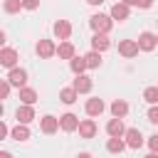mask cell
Masks as SVG:
<instances>
[{"mask_svg":"<svg viewBox=\"0 0 158 158\" xmlns=\"http://www.w3.org/2000/svg\"><path fill=\"white\" fill-rule=\"evenodd\" d=\"M0 158H12V153L10 151H0Z\"/></svg>","mask_w":158,"mask_h":158,"instance_id":"34","label":"cell"},{"mask_svg":"<svg viewBox=\"0 0 158 158\" xmlns=\"http://www.w3.org/2000/svg\"><path fill=\"white\" fill-rule=\"evenodd\" d=\"M57 54H59V59H72V57L77 54V49H74V44H72L69 40H64V42H59Z\"/></svg>","mask_w":158,"mask_h":158,"instance_id":"19","label":"cell"},{"mask_svg":"<svg viewBox=\"0 0 158 158\" xmlns=\"http://www.w3.org/2000/svg\"><path fill=\"white\" fill-rule=\"evenodd\" d=\"M153 5V0H133V7H141V10H148Z\"/></svg>","mask_w":158,"mask_h":158,"instance_id":"32","label":"cell"},{"mask_svg":"<svg viewBox=\"0 0 158 158\" xmlns=\"http://www.w3.org/2000/svg\"><path fill=\"white\" fill-rule=\"evenodd\" d=\"M156 37H158V35H156Z\"/></svg>","mask_w":158,"mask_h":158,"instance_id":"38","label":"cell"},{"mask_svg":"<svg viewBox=\"0 0 158 158\" xmlns=\"http://www.w3.org/2000/svg\"><path fill=\"white\" fill-rule=\"evenodd\" d=\"M59 128H62L64 133L79 131V116H74V114H62V116H59Z\"/></svg>","mask_w":158,"mask_h":158,"instance_id":"7","label":"cell"},{"mask_svg":"<svg viewBox=\"0 0 158 158\" xmlns=\"http://www.w3.org/2000/svg\"><path fill=\"white\" fill-rule=\"evenodd\" d=\"M79 136H81V138H94V136H96V123H94V118H81V121H79Z\"/></svg>","mask_w":158,"mask_h":158,"instance_id":"17","label":"cell"},{"mask_svg":"<svg viewBox=\"0 0 158 158\" xmlns=\"http://www.w3.org/2000/svg\"><path fill=\"white\" fill-rule=\"evenodd\" d=\"M10 89H12V84H10L7 79H2V81H0V99H7V96H10Z\"/></svg>","mask_w":158,"mask_h":158,"instance_id":"28","label":"cell"},{"mask_svg":"<svg viewBox=\"0 0 158 158\" xmlns=\"http://www.w3.org/2000/svg\"><path fill=\"white\" fill-rule=\"evenodd\" d=\"M22 7L25 10H37L40 7V0H22Z\"/></svg>","mask_w":158,"mask_h":158,"instance_id":"31","label":"cell"},{"mask_svg":"<svg viewBox=\"0 0 158 158\" xmlns=\"http://www.w3.org/2000/svg\"><path fill=\"white\" fill-rule=\"evenodd\" d=\"M69 69L74 72V74H84L89 67H86V57H79V54H74L72 59H69Z\"/></svg>","mask_w":158,"mask_h":158,"instance_id":"20","label":"cell"},{"mask_svg":"<svg viewBox=\"0 0 158 158\" xmlns=\"http://www.w3.org/2000/svg\"><path fill=\"white\" fill-rule=\"evenodd\" d=\"M35 52H37L42 59H52V57L57 54V44H54L52 40H40L37 47H35Z\"/></svg>","mask_w":158,"mask_h":158,"instance_id":"4","label":"cell"},{"mask_svg":"<svg viewBox=\"0 0 158 158\" xmlns=\"http://www.w3.org/2000/svg\"><path fill=\"white\" fill-rule=\"evenodd\" d=\"M77 158H91V153H79Z\"/></svg>","mask_w":158,"mask_h":158,"instance_id":"36","label":"cell"},{"mask_svg":"<svg viewBox=\"0 0 158 158\" xmlns=\"http://www.w3.org/2000/svg\"><path fill=\"white\" fill-rule=\"evenodd\" d=\"M123 138H126V146H128V148H133V151H138V148L143 146V133H141L138 128H126Z\"/></svg>","mask_w":158,"mask_h":158,"instance_id":"10","label":"cell"},{"mask_svg":"<svg viewBox=\"0 0 158 158\" xmlns=\"http://www.w3.org/2000/svg\"><path fill=\"white\" fill-rule=\"evenodd\" d=\"M111 114L118 116V118H123V116L128 114V104H126L123 99H114V101H111Z\"/></svg>","mask_w":158,"mask_h":158,"instance_id":"22","label":"cell"},{"mask_svg":"<svg viewBox=\"0 0 158 158\" xmlns=\"http://www.w3.org/2000/svg\"><path fill=\"white\" fill-rule=\"evenodd\" d=\"M143 158H158V153H153V151H151V153H148V156H143Z\"/></svg>","mask_w":158,"mask_h":158,"instance_id":"37","label":"cell"},{"mask_svg":"<svg viewBox=\"0 0 158 158\" xmlns=\"http://www.w3.org/2000/svg\"><path fill=\"white\" fill-rule=\"evenodd\" d=\"M84 57H86V67H89V69H99V67H101V52L91 49V52L84 54Z\"/></svg>","mask_w":158,"mask_h":158,"instance_id":"25","label":"cell"},{"mask_svg":"<svg viewBox=\"0 0 158 158\" xmlns=\"http://www.w3.org/2000/svg\"><path fill=\"white\" fill-rule=\"evenodd\" d=\"M136 42H138V47H141V52H153V49L158 47V37H156L153 32H141Z\"/></svg>","mask_w":158,"mask_h":158,"instance_id":"3","label":"cell"},{"mask_svg":"<svg viewBox=\"0 0 158 158\" xmlns=\"http://www.w3.org/2000/svg\"><path fill=\"white\" fill-rule=\"evenodd\" d=\"M12 86H17V89H22L25 84H27V72L22 69V67H15V69H10L7 72V77H5Z\"/></svg>","mask_w":158,"mask_h":158,"instance_id":"6","label":"cell"},{"mask_svg":"<svg viewBox=\"0 0 158 158\" xmlns=\"http://www.w3.org/2000/svg\"><path fill=\"white\" fill-rule=\"evenodd\" d=\"M146 143H148V148H151L153 153H158V133H153V136H148V141H146Z\"/></svg>","mask_w":158,"mask_h":158,"instance_id":"29","label":"cell"},{"mask_svg":"<svg viewBox=\"0 0 158 158\" xmlns=\"http://www.w3.org/2000/svg\"><path fill=\"white\" fill-rule=\"evenodd\" d=\"M109 47H111L109 35H104V32H94V37H91V49H96V52H106Z\"/></svg>","mask_w":158,"mask_h":158,"instance_id":"15","label":"cell"},{"mask_svg":"<svg viewBox=\"0 0 158 158\" xmlns=\"http://www.w3.org/2000/svg\"><path fill=\"white\" fill-rule=\"evenodd\" d=\"M15 118H17V123H32V121H35V106L20 104L17 111H15Z\"/></svg>","mask_w":158,"mask_h":158,"instance_id":"8","label":"cell"},{"mask_svg":"<svg viewBox=\"0 0 158 158\" xmlns=\"http://www.w3.org/2000/svg\"><path fill=\"white\" fill-rule=\"evenodd\" d=\"M89 5H101V2H106V0H86Z\"/></svg>","mask_w":158,"mask_h":158,"instance_id":"35","label":"cell"},{"mask_svg":"<svg viewBox=\"0 0 158 158\" xmlns=\"http://www.w3.org/2000/svg\"><path fill=\"white\" fill-rule=\"evenodd\" d=\"M148 121H151V123H158V104L148 109Z\"/></svg>","mask_w":158,"mask_h":158,"instance_id":"30","label":"cell"},{"mask_svg":"<svg viewBox=\"0 0 158 158\" xmlns=\"http://www.w3.org/2000/svg\"><path fill=\"white\" fill-rule=\"evenodd\" d=\"M106 133H109V136H123V133H126L123 118H118V116L109 118V123H106Z\"/></svg>","mask_w":158,"mask_h":158,"instance_id":"16","label":"cell"},{"mask_svg":"<svg viewBox=\"0 0 158 158\" xmlns=\"http://www.w3.org/2000/svg\"><path fill=\"white\" fill-rule=\"evenodd\" d=\"M138 52H141V47H138L136 40H121V42H118V54H121V57L131 59V57H136Z\"/></svg>","mask_w":158,"mask_h":158,"instance_id":"5","label":"cell"},{"mask_svg":"<svg viewBox=\"0 0 158 158\" xmlns=\"http://www.w3.org/2000/svg\"><path fill=\"white\" fill-rule=\"evenodd\" d=\"M143 99H146L151 106H156V104H158V86H146V89H143Z\"/></svg>","mask_w":158,"mask_h":158,"instance_id":"27","label":"cell"},{"mask_svg":"<svg viewBox=\"0 0 158 158\" xmlns=\"http://www.w3.org/2000/svg\"><path fill=\"white\" fill-rule=\"evenodd\" d=\"M111 17H114V22H126L128 20V15H131V5H126V2H114L111 5V12H109Z\"/></svg>","mask_w":158,"mask_h":158,"instance_id":"2","label":"cell"},{"mask_svg":"<svg viewBox=\"0 0 158 158\" xmlns=\"http://www.w3.org/2000/svg\"><path fill=\"white\" fill-rule=\"evenodd\" d=\"M40 128H42V133L52 136V133H57V131H59V118H57V116H52V114H47V116H42V118H40Z\"/></svg>","mask_w":158,"mask_h":158,"instance_id":"9","label":"cell"},{"mask_svg":"<svg viewBox=\"0 0 158 158\" xmlns=\"http://www.w3.org/2000/svg\"><path fill=\"white\" fill-rule=\"evenodd\" d=\"M0 64L7 67V69H15L17 67V52L12 47H2L0 49Z\"/></svg>","mask_w":158,"mask_h":158,"instance_id":"11","label":"cell"},{"mask_svg":"<svg viewBox=\"0 0 158 158\" xmlns=\"http://www.w3.org/2000/svg\"><path fill=\"white\" fill-rule=\"evenodd\" d=\"M84 109H86V114H89V116H101V114H104V109H106V104H104V99L91 96V99H86Z\"/></svg>","mask_w":158,"mask_h":158,"instance_id":"13","label":"cell"},{"mask_svg":"<svg viewBox=\"0 0 158 158\" xmlns=\"http://www.w3.org/2000/svg\"><path fill=\"white\" fill-rule=\"evenodd\" d=\"M59 99H62L64 104H74V101L79 99V91H77L74 86H64V89L59 91Z\"/></svg>","mask_w":158,"mask_h":158,"instance_id":"23","label":"cell"},{"mask_svg":"<svg viewBox=\"0 0 158 158\" xmlns=\"http://www.w3.org/2000/svg\"><path fill=\"white\" fill-rule=\"evenodd\" d=\"M123 148H128L123 136H111V138L106 141V151H109V153H121Z\"/></svg>","mask_w":158,"mask_h":158,"instance_id":"18","label":"cell"},{"mask_svg":"<svg viewBox=\"0 0 158 158\" xmlns=\"http://www.w3.org/2000/svg\"><path fill=\"white\" fill-rule=\"evenodd\" d=\"M52 30H54V37L64 42V40H69V35H72V22H69V20H57Z\"/></svg>","mask_w":158,"mask_h":158,"instance_id":"14","label":"cell"},{"mask_svg":"<svg viewBox=\"0 0 158 158\" xmlns=\"http://www.w3.org/2000/svg\"><path fill=\"white\" fill-rule=\"evenodd\" d=\"M15 141H27L30 138V128H27V123H17L15 128H12V133H10Z\"/></svg>","mask_w":158,"mask_h":158,"instance_id":"24","label":"cell"},{"mask_svg":"<svg viewBox=\"0 0 158 158\" xmlns=\"http://www.w3.org/2000/svg\"><path fill=\"white\" fill-rule=\"evenodd\" d=\"M2 10H5L7 15H15V12L22 10V0H5V2H2Z\"/></svg>","mask_w":158,"mask_h":158,"instance_id":"26","label":"cell"},{"mask_svg":"<svg viewBox=\"0 0 158 158\" xmlns=\"http://www.w3.org/2000/svg\"><path fill=\"white\" fill-rule=\"evenodd\" d=\"M72 86H74L79 94H89V91H91V86H94V81H91V77H86V74H74Z\"/></svg>","mask_w":158,"mask_h":158,"instance_id":"12","label":"cell"},{"mask_svg":"<svg viewBox=\"0 0 158 158\" xmlns=\"http://www.w3.org/2000/svg\"><path fill=\"white\" fill-rule=\"evenodd\" d=\"M10 133H12V131L7 128V123H0V138H7Z\"/></svg>","mask_w":158,"mask_h":158,"instance_id":"33","label":"cell"},{"mask_svg":"<svg viewBox=\"0 0 158 158\" xmlns=\"http://www.w3.org/2000/svg\"><path fill=\"white\" fill-rule=\"evenodd\" d=\"M89 25H91L94 32H104V35H109L111 27H114V17H111V15H104V12H96V15L89 17Z\"/></svg>","mask_w":158,"mask_h":158,"instance_id":"1","label":"cell"},{"mask_svg":"<svg viewBox=\"0 0 158 158\" xmlns=\"http://www.w3.org/2000/svg\"><path fill=\"white\" fill-rule=\"evenodd\" d=\"M17 91H20V101H22V104L35 106V101H37V91H35L32 86H22V89H17Z\"/></svg>","mask_w":158,"mask_h":158,"instance_id":"21","label":"cell"}]
</instances>
